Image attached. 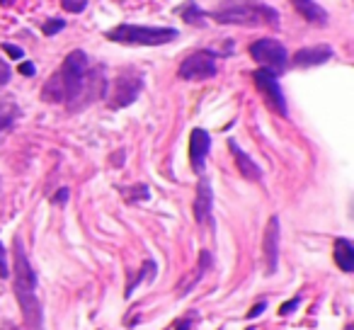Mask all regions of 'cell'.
<instances>
[{"label":"cell","instance_id":"21","mask_svg":"<svg viewBox=\"0 0 354 330\" xmlns=\"http://www.w3.org/2000/svg\"><path fill=\"white\" fill-rule=\"evenodd\" d=\"M61 6L68 12H83L85 6H88V0H61Z\"/></svg>","mask_w":354,"mask_h":330},{"label":"cell","instance_id":"30","mask_svg":"<svg viewBox=\"0 0 354 330\" xmlns=\"http://www.w3.org/2000/svg\"><path fill=\"white\" fill-rule=\"evenodd\" d=\"M12 3H15V0H0V6L6 8V6H12Z\"/></svg>","mask_w":354,"mask_h":330},{"label":"cell","instance_id":"3","mask_svg":"<svg viewBox=\"0 0 354 330\" xmlns=\"http://www.w3.org/2000/svg\"><path fill=\"white\" fill-rule=\"evenodd\" d=\"M218 25H241V27H279V12L265 3H238L223 10L212 12Z\"/></svg>","mask_w":354,"mask_h":330},{"label":"cell","instance_id":"20","mask_svg":"<svg viewBox=\"0 0 354 330\" xmlns=\"http://www.w3.org/2000/svg\"><path fill=\"white\" fill-rule=\"evenodd\" d=\"M10 277V265H8V253L6 246L0 243V279H8Z\"/></svg>","mask_w":354,"mask_h":330},{"label":"cell","instance_id":"11","mask_svg":"<svg viewBox=\"0 0 354 330\" xmlns=\"http://www.w3.org/2000/svg\"><path fill=\"white\" fill-rule=\"evenodd\" d=\"M214 190H212V183L209 178H199V185H197V199H194V219L197 223H214Z\"/></svg>","mask_w":354,"mask_h":330},{"label":"cell","instance_id":"10","mask_svg":"<svg viewBox=\"0 0 354 330\" xmlns=\"http://www.w3.org/2000/svg\"><path fill=\"white\" fill-rule=\"evenodd\" d=\"M209 148H212V136H209L207 129H194L189 134V163H192L194 173H204V165H207Z\"/></svg>","mask_w":354,"mask_h":330},{"label":"cell","instance_id":"2","mask_svg":"<svg viewBox=\"0 0 354 330\" xmlns=\"http://www.w3.org/2000/svg\"><path fill=\"white\" fill-rule=\"evenodd\" d=\"M12 279H15V296L20 304L25 330H44V311H41L39 296H37V272L22 248L20 236H15L12 243Z\"/></svg>","mask_w":354,"mask_h":330},{"label":"cell","instance_id":"12","mask_svg":"<svg viewBox=\"0 0 354 330\" xmlns=\"http://www.w3.org/2000/svg\"><path fill=\"white\" fill-rule=\"evenodd\" d=\"M333 46L328 44H315V46H306L299 49L294 54V66L296 68H313V66H323L325 61L333 59Z\"/></svg>","mask_w":354,"mask_h":330},{"label":"cell","instance_id":"26","mask_svg":"<svg viewBox=\"0 0 354 330\" xmlns=\"http://www.w3.org/2000/svg\"><path fill=\"white\" fill-rule=\"evenodd\" d=\"M20 73H22V75H35V73H37L35 64H30V61H25V64H20Z\"/></svg>","mask_w":354,"mask_h":330},{"label":"cell","instance_id":"17","mask_svg":"<svg viewBox=\"0 0 354 330\" xmlns=\"http://www.w3.org/2000/svg\"><path fill=\"white\" fill-rule=\"evenodd\" d=\"M17 114H20V109H17L10 100H0V136L10 131Z\"/></svg>","mask_w":354,"mask_h":330},{"label":"cell","instance_id":"23","mask_svg":"<svg viewBox=\"0 0 354 330\" xmlns=\"http://www.w3.org/2000/svg\"><path fill=\"white\" fill-rule=\"evenodd\" d=\"M10 75H12V71H10V66H8V61L0 59V85H8Z\"/></svg>","mask_w":354,"mask_h":330},{"label":"cell","instance_id":"22","mask_svg":"<svg viewBox=\"0 0 354 330\" xmlns=\"http://www.w3.org/2000/svg\"><path fill=\"white\" fill-rule=\"evenodd\" d=\"M299 304H301V299H299V296H296V299H289V301H286V304L279 309V313H281V315H289V313H294V311L299 309Z\"/></svg>","mask_w":354,"mask_h":330},{"label":"cell","instance_id":"4","mask_svg":"<svg viewBox=\"0 0 354 330\" xmlns=\"http://www.w3.org/2000/svg\"><path fill=\"white\" fill-rule=\"evenodd\" d=\"M177 35L180 32L172 30V27H141V25L122 22L114 30H109L104 37L109 42H117V44H127V46H162L175 42Z\"/></svg>","mask_w":354,"mask_h":330},{"label":"cell","instance_id":"28","mask_svg":"<svg viewBox=\"0 0 354 330\" xmlns=\"http://www.w3.org/2000/svg\"><path fill=\"white\" fill-rule=\"evenodd\" d=\"M66 199H68V190H59V194H56V197H54V204H61V202H64L66 204Z\"/></svg>","mask_w":354,"mask_h":330},{"label":"cell","instance_id":"13","mask_svg":"<svg viewBox=\"0 0 354 330\" xmlns=\"http://www.w3.org/2000/svg\"><path fill=\"white\" fill-rule=\"evenodd\" d=\"M212 265H214L212 253H209V250H202V253H199V262H197V267H194V270L189 272V275L185 277V279L180 282V284H177V291H175V294H177V296H187L189 291H192L194 286H197L199 282L204 279V275H207L209 267H212Z\"/></svg>","mask_w":354,"mask_h":330},{"label":"cell","instance_id":"27","mask_svg":"<svg viewBox=\"0 0 354 330\" xmlns=\"http://www.w3.org/2000/svg\"><path fill=\"white\" fill-rule=\"evenodd\" d=\"M265 309H267V304L265 301H260V304H255V309L248 313V318H255V315H260V313H265Z\"/></svg>","mask_w":354,"mask_h":330},{"label":"cell","instance_id":"1","mask_svg":"<svg viewBox=\"0 0 354 330\" xmlns=\"http://www.w3.org/2000/svg\"><path fill=\"white\" fill-rule=\"evenodd\" d=\"M104 93V75L100 68L90 71L85 51L75 49L64 59L61 68L41 88V100L64 102L71 109H80Z\"/></svg>","mask_w":354,"mask_h":330},{"label":"cell","instance_id":"8","mask_svg":"<svg viewBox=\"0 0 354 330\" xmlns=\"http://www.w3.org/2000/svg\"><path fill=\"white\" fill-rule=\"evenodd\" d=\"M252 80H255L257 90L262 93V98L267 100V104H270L274 112H279L281 117H286L289 114V109H286V100H284V93H281L279 83H277V75L270 73V71L260 68L252 73Z\"/></svg>","mask_w":354,"mask_h":330},{"label":"cell","instance_id":"19","mask_svg":"<svg viewBox=\"0 0 354 330\" xmlns=\"http://www.w3.org/2000/svg\"><path fill=\"white\" fill-rule=\"evenodd\" d=\"M64 27H66V20H59V17H54V20H46L44 25H41V32H44L46 37H54V35H59Z\"/></svg>","mask_w":354,"mask_h":330},{"label":"cell","instance_id":"9","mask_svg":"<svg viewBox=\"0 0 354 330\" xmlns=\"http://www.w3.org/2000/svg\"><path fill=\"white\" fill-rule=\"evenodd\" d=\"M262 253H265V272L274 275L279 267V217L267 221L265 238H262Z\"/></svg>","mask_w":354,"mask_h":330},{"label":"cell","instance_id":"14","mask_svg":"<svg viewBox=\"0 0 354 330\" xmlns=\"http://www.w3.org/2000/svg\"><path fill=\"white\" fill-rule=\"evenodd\" d=\"M228 148H231V153H233V158H236V165H238V170H241V175L245 180H250V183H260L262 180V170H260V165H257L255 161H252L250 156H248L245 151H243L241 146H238L236 141H228Z\"/></svg>","mask_w":354,"mask_h":330},{"label":"cell","instance_id":"6","mask_svg":"<svg viewBox=\"0 0 354 330\" xmlns=\"http://www.w3.org/2000/svg\"><path fill=\"white\" fill-rule=\"evenodd\" d=\"M218 73V66H216V54L214 51H194L189 54L187 59L180 64V71L177 75L183 80H209Z\"/></svg>","mask_w":354,"mask_h":330},{"label":"cell","instance_id":"16","mask_svg":"<svg viewBox=\"0 0 354 330\" xmlns=\"http://www.w3.org/2000/svg\"><path fill=\"white\" fill-rule=\"evenodd\" d=\"M333 255H335V262H337V267L342 272L354 270V243L349 241V238H335Z\"/></svg>","mask_w":354,"mask_h":330},{"label":"cell","instance_id":"29","mask_svg":"<svg viewBox=\"0 0 354 330\" xmlns=\"http://www.w3.org/2000/svg\"><path fill=\"white\" fill-rule=\"evenodd\" d=\"M0 330H25V328H17V325H12V323H6Z\"/></svg>","mask_w":354,"mask_h":330},{"label":"cell","instance_id":"5","mask_svg":"<svg viewBox=\"0 0 354 330\" xmlns=\"http://www.w3.org/2000/svg\"><path fill=\"white\" fill-rule=\"evenodd\" d=\"M250 56L257 61V64L262 66L265 71H270V73H274L277 78H279L281 73L286 71V64H289V54H286V49L279 44L277 39H270V37H265V39H257L250 44Z\"/></svg>","mask_w":354,"mask_h":330},{"label":"cell","instance_id":"24","mask_svg":"<svg viewBox=\"0 0 354 330\" xmlns=\"http://www.w3.org/2000/svg\"><path fill=\"white\" fill-rule=\"evenodd\" d=\"M3 49H6V54L10 56V59H22V56H25V51L17 49V46H12V44H3Z\"/></svg>","mask_w":354,"mask_h":330},{"label":"cell","instance_id":"25","mask_svg":"<svg viewBox=\"0 0 354 330\" xmlns=\"http://www.w3.org/2000/svg\"><path fill=\"white\" fill-rule=\"evenodd\" d=\"M194 318H197V315H194V313H189L187 318H185V320H180V323H177V330H192V328H194V325H192V320H194Z\"/></svg>","mask_w":354,"mask_h":330},{"label":"cell","instance_id":"18","mask_svg":"<svg viewBox=\"0 0 354 330\" xmlns=\"http://www.w3.org/2000/svg\"><path fill=\"white\" fill-rule=\"evenodd\" d=\"M180 15H183V17H185V22H189V25H199V27L204 25V12L199 10L197 6H194L192 0H189L187 6H185V10L180 12Z\"/></svg>","mask_w":354,"mask_h":330},{"label":"cell","instance_id":"15","mask_svg":"<svg viewBox=\"0 0 354 330\" xmlns=\"http://www.w3.org/2000/svg\"><path fill=\"white\" fill-rule=\"evenodd\" d=\"M291 6L296 8L304 20H308L310 25H318V27H325L328 25V12L315 3V0H291Z\"/></svg>","mask_w":354,"mask_h":330},{"label":"cell","instance_id":"7","mask_svg":"<svg viewBox=\"0 0 354 330\" xmlns=\"http://www.w3.org/2000/svg\"><path fill=\"white\" fill-rule=\"evenodd\" d=\"M141 90H143L141 75H138L136 71H124V73H119V78L114 80L112 95H109V107L112 109L129 107L131 102H136Z\"/></svg>","mask_w":354,"mask_h":330}]
</instances>
